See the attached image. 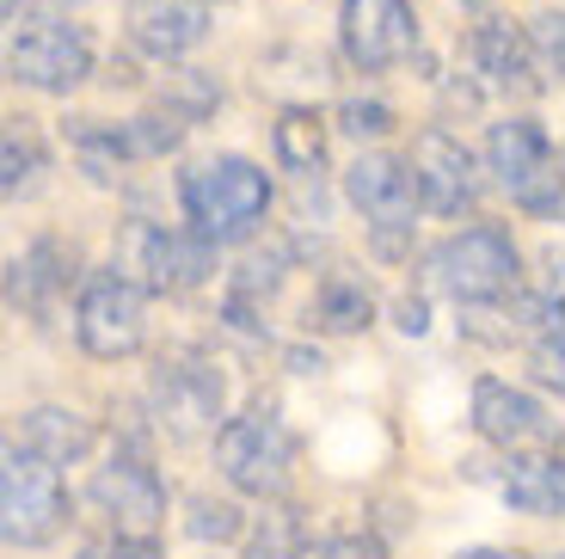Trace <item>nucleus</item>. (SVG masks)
<instances>
[{
  "mask_svg": "<svg viewBox=\"0 0 565 559\" xmlns=\"http://www.w3.org/2000/svg\"><path fill=\"white\" fill-rule=\"evenodd\" d=\"M179 203H184V215H191V228L222 246V240H241V234H253V228L265 222L270 179L253 167V160L222 155V160H203V167L184 172Z\"/></svg>",
  "mask_w": 565,
  "mask_h": 559,
  "instance_id": "obj_1",
  "label": "nucleus"
},
{
  "mask_svg": "<svg viewBox=\"0 0 565 559\" xmlns=\"http://www.w3.org/2000/svg\"><path fill=\"white\" fill-rule=\"evenodd\" d=\"M486 167L498 172L516 210L541 215V222H565V155H553L547 129L535 117H504L486 136Z\"/></svg>",
  "mask_w": 565,
  "mask_h": 559,
  "instance_id": "obj_2",
  "label": "nucleus"
},
{
  "mask_svg": "<svg viewBox=\"0 0 565 559\" xmlns=\"http://www.w3.org/2000/svg\"><path fill=\"white\" fill-rule=\"evenodd\" d=\"M215 467L246 498H277L289 486V467H296V436H289L277 405H253L241 419H227L215 431Z\"/></svg>",
  "mask_w": 565,
  "mask_h": 559,
  "instance_id": "obj_3",
  "label": "nucleus"
},
{
  "mask_svg": "<svg viewBox=\"0 0 565 559\" xmlns=\"http://www.w3.org/2000/svg\"><path fill=\"white\" fill-rule=\"evenodd\" d=\"M430 283L455 302H504L516 289V246L504 228H461L430 252Z\"/></svg>",
  "mask_w": 565,
  "mask_h": 559,
  "instance_id": "obj_4",
  "label": "nucleus"
},
{
  "mask_svg": "<svg viewBox=\"0 0 565 559\" xmlns=\"http://www.w3.org/2000/svg\"><path fill=\"white\" fill-rule=\"evenodd\" d=\"M0 517H7V541L13 547H43L56 541V529L68 523V492H62L56 462H43L38 449H7L0 467Z\"/></svg>",
  "mask_w": 565,
  "mask_h": 559,
  "instance_id": "obj_5",
  "label": "nucleus"
},
{
  "mask_svg": "<svg viewBox=\"0 0 565 559\" xmlns=\"http://www.w3.org/2000/svg\"><path fill=\"white\" fill-rule=\"evenodd\" d=\"M74 333H81L86 357H99V363L136 357L148 338V302L124 271H93L81 302H74Z\"/></svg>",
  "mask_w": 565,
  "mask_h": 559,
  "instance_id": "obj_6",
  "label": "nucleus"
},
{
  "mask_svg": "<svg viewBox=\"0 0 565 559\" xmlns=\"http://www.w3.org/2000/svg\"><path fill=\"white\" fill-rule=\"evenodd\" d=\"M148 400H154L160 431L179 436V443H191V436H210L215 431L222 400H227V381H222V369L203 363V357H167V363L154 369Z\"/></svg>",
  "mask_w": 565,
  "mask_h": 559,
  "instance_id": "obj_7",
  "label": "nucleus"
},
{
  "mask_svg": "<svg viewBox=\"0 0 565 559\" xmlns=\"http://www.w3.org/2000/svg\"><path fill=\"white\" fill-rule=\"evenodd\" d=\"M339 38L344 56L363 74H382L394 62H406L418 50V19H412V0H344L339 7Z\"/></svg>",
  "mask_w": 565,
  "mask_h": 559,
  "instance_id": "obj_8",
  "label": "nucleus"
},
{
  "mask_svg": "<svg viewBox=\"0 0 565 559\" xmlns=\"http://www.w3.org/2000/svg\"><path fill=\"white\" fill-rule=\"evenodd\" d=\"M93 504L111 517L117 535L129 541H154L160 523H167V486L148 467V455H117L111 467L93 474Z\"/></svg>",
  "mask_w": 565,
  "mask_h": 559,
  "instance_id": "obj_9",
  "label": "nucleus"
},
{
  "mask_svg": "<svg viewBox=\"0 0 565 559\" xmlns=\"http://www.w3.org/2000/svg\"><path fill=\"white\" fill-rule=\"evenodd\" d=\"M136 271L154 295H191L215 277V240L210 234H184V228H136Z\"/></svg>",
  "mask_w": 565,
  "mask_h": 559,
  "instance_id": "obj_10",
  "label": "nucleus"
},
{
  "mask_svg": "<svg viewBox=\"0 0 565 559\" xmlns=\"http://www.w3.org/2000/svg\"><path fill=\"white\" fill-rule=\"evenodd\" d=\"M7 68H13V81L38 86V93H74L93 74V43H86L81 25H31L13 38Z\"/></svg>",
  "mask_w": 565,
  "mask_h": 559,
  "instance_id": "obj_11",
  "label": "nucleus"
},
{
  "mask_svg": "<svg viewBox=\"0 0 565 559\" xmlns=\"http://www.w3.org/2000/svg\"><path fill=\"white\" fill-rule=\"evenodd\" d=\"M412 172H418V197L424 210L455 222L480 203V172H473V155L461 148V136L449 129H418L412 141Z\"/></svg>",
  "mask_w": 565,
  "mask_h": 559,
  "instance_id": "obj_12",
  "label": "nucleus"
},
{
  "mask_svg": "<svg viewBox=\"0 0 565 559\" xmlns=\"http://www.w3.org/2000/svg\"><path fill=\"white\" fill-rule=\"evenodd\" d=\"M473 431H480L486 443H498L504 455H523V449H553V443H559V431H553L547 412H541L523 388L492 381V376L473 381Z\"/></svg>",
  "mask_w": 565,
  "mask_h": 559,
  "instance_id": "obj_13",
  "label": "nucleus"
},
{
  "mask_svg": "<svg viewBox=\"0 0 565 559\" xmlns=\"http://www.w3.org/2000/svg\"><path fill=\"white\" fill-rule=\"evenodd\" d=\"M344 191L369 215V228H412V215L424 210L418 172H412V160L394 155H356V167L344 172Z\"/></svg>",
  "mask_w": 565,
  "mask_h": 559,
  "instance_id": "obj_14",
  "label": "nucleus"
},
{
  "mask_svg": "<svg viewBox=\"0 0 565 559\" xmlns=\"http://www.w3.org/2000/svg\"><path fill=\"white\" fill-rule=\"evenodd\" d=\"M467 56H473L480 81L498 86V93H541V62H535V43H529V25L486 19L467 38Z\"/></svg>",
  "mask_w": 565,
  "mask_h": 559,
  "instance_id": "obj_15",
  "label": "nucleus"
},
{
  "mask_svg": "<svg viewBox=\"0 0 565 559\" xmlns=\"http://www.w3.org/2000/svg\"><path fill=\"white\" fill-rule=\"evenodd\" d=\"M210 31V7L203 0H129V43L154 62H179L184 50H198Z\"/></svg>",
  "mask_w": 565,
  "mask_h": 559,
  "instance_id": "obj_16",
  "label": "nucleus"
},
{
  "mask_svg": "<svg viewBox=\"0 0 565 559\" xmlns=\"http://www.w3.org/2000/svg\"><path fill=\"white\" fill-rule=\"evenodd\" d=\"M504 504L523 517H565V455L523 449L504 467Z\"/></svg>",
  "mask_w": 565,
  "mask_h": 559,
  "instance_id": "obj_17",
  "label": "nucleus"
},
{
  "mask_svg": "<svg viewBox=\"0 0 565 559\" xmlns=\"http://www.w3.org/2000/svg\"><path fill=\"white\" fill-rule=\"evenodd\" d=\"M270 148H277V167L296 172V179H320L326 172V124L308 112V105H296V112L277 117Z\"/></svg>",
  "mask_w": 565,
  "mask_h": 559,
  "instance_id": "obj_18",
  "label": "nucleus"
},
{
  "mask_svg": "<svg viewBox=\"0 0 565 559\" xmlns=\"http://www.w3.org/2000/svg\"><path fill=\"white\" fill-rule=\"evenodd\" d=\"M25 449H38L43 462L68 467L93 449V424H86L81 412H62V405H38L25 419Z\"/></svg>",
  "mask_w": 565,
  "mask_h": 559,
  "instance_id": "obj_19",
  "label": "nucleus"
},
{
  "mask_svg": "<svg viewBox=\"0 0 565 559\" xmlns=\"http://www.w3.org/2000/svg\"><path fill=\"white\" fill-rule=\"evenodd\" d=\"M369 314H375V295H369L363 277H326L320 295H313V326H326V333H363Z\"/></svg>",
  "mask_w": 565,
  "mask_h": 559,
  "instance_id": "obj_20",
  "label": "nucleus"
},
{
  "mask_svg": "<svg viewBox=\"0 0 565 559\" xmlns=\"http://www.w3.org/2000/svg\"><path fill=\"white\" fill-rule=\"evenodd\" d=\"M301 553H308V529H301V510H289V504H277L246 547V559H301Z\"/></svg>",
  "mask_w": 565,
  "mask_h": 559,
  "instance_id": "obj_21",
  "label": "nucleus"
},
{
  "mask_svg": "<svg viewBox=\"0 0 565 559\" xmlns=\"http://www.w3.org/2000/svg\"><path fill=\"white\" fill-rule=\"evenodd\" d=\"M215 98H222V86H215V81H203L198 68H179V74H167V93H160V105H167V112H179L184 124H191V117L215 112Z\"/></svg>",
  "mask_w": 565,
  "mask_h": 559,
  "instance_id": "obj_22",
  "label": "nucleus"
},
{
  "mask_svg": "<svg viewBox=\"0 0 565 559\" xmlns=\"http://www.w3.org/2000/svg\"><path fill=\"white\" fill-rule=\"evenodd\" d=\"M529 376L565 400V326H547V333L529 338Z\"/></svg>",
  "mask_w": 565,
  "mask_h": 559,
  "instance_id": "obj_23",
  "label": "nucleus"
},
{
  "mask_svg": "<svg viewBox=\"0 0 565 559\" xmlns=\"http://www.w3.org/2000/svg\"><path fill=\"white\" fill-rule=\"evenodd\" d=\"M529 43H535L541 81H565V13H541L529 25Z\"/></svg>",
  "mask_w": 565,
  "mask_h": 559,
  "instance_id": "obj_24",
  "label": "nucleus"
},
{
  "mask_svg": "<svg viewBox=\"0 0 565 559\" xmlns=\"http://www.w3.org/2000/svg\"><path fill=\"white\" fill-rule=\"evenodd\" d=\"M339 129H344V136H356V141H375V136L394 129V112L375 105V98H344V105H339Z\"/></svg>",
  "mask_w": 565,
  "mask_h": 559,
  "instance_id": "obj_25",
  "label": "nucleus"
},
{
  "mask_svg": "<svg viewBox=\"0 0 565 559\" xmlns=\"http://www.w3.org/2000/svg\"><path fill=\"white\" fill-rule=\"evenodd\" d=\"M191 535L198 541H234L241 535V510L234 504H215V498H198L191 504Z\"/></svg>",
  "mask_w": 565,
  "mask_h": 559,
  "instance_id": "obj_26",
  "label": "nucleus"
},
{
  "mask_svg": "<svg viewBox=\"0 0 565 559\" xmlns=\"http://www.w3.org/2000/svg\"><path fill=\"white\" fill-rule=\"evenodd\" d=\"M0 167H7V197H19L31 184V172H38V148H31L25 136H7V148H0Z\"/></svg>",
  "mask_w": 565,
  "mask_h": 559,
  "instance_id": "obj_27",
  "label": "nucleus"
},
{
  "mask_svg": "<svg viewBox=\"0 0 565 559\" xmlns=\"http://www.w3.org/2000/svg\"><path fill=\"white\" fill-rule=\"evenodd\" d=\"M320 559H387V553L369 541V535H339V541L320 547Z\"/></svg>",
  "mask_w": 565,
  "mask_h": 559,
  "instance_id": "obj_28",
  "label": "nucleus"
},
{
  "mask_svg": "<svg viewBox=\"0 0 565 559\" xmlns=\"http://www.w3.org/2000/svg\"><path fill=\"white\" fill-rule=\"evenodd\" d=\"M86 559H160L154 541H129V535H117L111 547H99V553H86Z\"/></svg>",
  "mask_w": 565,
  "mask_h": 559,
  "instance_id": "obj_29",
  "label": "nucleus"
},
{
  "mask_svg": "<svg viewBox=\"0 0 565 559\" xmlns=\"http://www.w3.org/2000/svg\"><path fill=\"white\" fill-rule=\"evenodd\" d=\"M424 326H430V314H424V302H418V295H412V302H399V333H412V338H418Z\"/></svg>",
  "mask_w": 565,
  "mask_h": 559,
  "instance_id": "obj_30",
  "label": "nucleus"
},
{
  "mask_svg": "<svg viewBox=\"0 0 565 559\" xmlns=\"http://www.w3.org/2000/svg\"><path fill=\"white\" fill-rule=\"evenodd\" d=\"M31 7H62V0H0V13L19 25V13H31Z\"/></svg>",
  "mask_w": 565,
  "mask_h": 559,
  "instance_id": "obj_31",
  "label": "nucleus"
},
{
  "mask_svg": "<svg viewBox=\"0 0 565 559\" xmlns=\"http://www.w3.org/2000/svg\"><path fill=\"white\" fill-rule=\"evenodd\" d=\"M455 559H504L498 547H467V553H455Z\"/></svg>",
  "mask_w": 565,
  "mask_h": 559,
  "instance_id": "obj_32",
  "label": "nucleus"
},
{
  "mask_svg": "<svg viewBox=\"0 0 565 559\" xmlns=\"http://www.w3.org/2000/svg\"><path fill=\"white\" fill-rule=\"evenodd\" d=\"M559 559H565V553H559Z\"/></svg>",
  "mask_w": 565,
  "mask_h": 559,
  "instance_id": "obj_33",
  "label": "nucleus"
}]
</instances>
